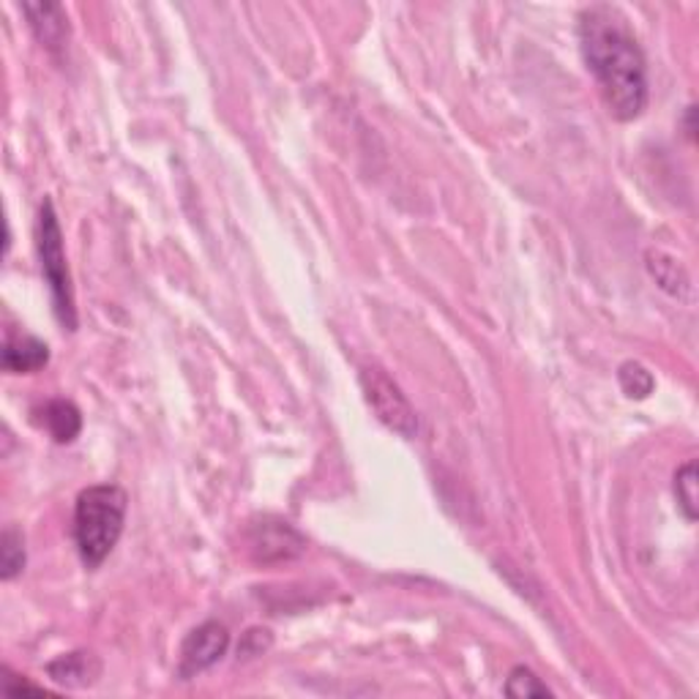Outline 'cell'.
<instances>
[{"label":"cell","instance_id":"cell-15","mask_svg":"<svg viewBox=\"0 0 699 699\" xmlns=\"http://www.w3.org/2000/svg\"><path fill=\"white\" fill-rule=\"evenodd\" d=\"M505 694L514 699H528V697H550V688L528 670V666H514L505 680Z\"/></svg>","mask_w":699,"mask_h":699},{"label":"cell","instance_id":"cell-13","mask_svg":"<svg viewBox=\"0 0 699 699\" xmlns=\"http://www.w3.org/2000/svg\"><path fill=\"white\" fill-rule=\"evenodd\" d=\"M675 498L688 522H697V462H686L675 473Z\"/></svg>","mask_w":699,"mask_h":699},{"label":"cell","instance_id":"cell-6","mask_svg":"<svg viewBox=\"0 0 699 699\" xmlns=\"http://www.w3.org/2000/svg\"><path fill=\"white\" fill-rule=\"evenodd\" d=\"M249 550L260 563H282L298 557L306 550V541L290 528L287 522L262 519L260 525H252Z\"/></svg>","mask_w":699,"mask_h":699},{"label":"cell","instance_id":"cell-10","mask_svg":"<svg viewBox=\"0 0 699 699\" xmlns=\"http://www.w3.org/2000/svg\"><path fill=\"white\" fill-rule=\"evenodd\" d=\"M41 416H45L47 432H50L52 440L61 445L72 443V440L79 434V429H83V416H79L77 405L69 400L47 402Z\"/></svg>","mask_w":699,"mask_h":699},{"label":"cell","instance_id":"cell-11","mask_svg":"<svg viewBox=\"0 0 699 699\" xmlns=\"http://www.w3.org/2000/svg\"><path fill=\"white\" fill-rule=\"evenodd\" d=\"M648 271L661 290H666L670 295H677V298H683L691 290L688 273L677 266L675 257L664 255V252H648Z\"/></svg>","mask_w":699,"mask_h":699},{"label":"cell","instance_id":"cell-17","mask_svg":"<svg viewBox=\"0 0 699 699\" xmlns=\"http://www.w3.org/2000/svg\"><path fill=\"white\" fill-rule=\"evenodd\" d=\"M3 691L7 694H47L45 688L41 686H34V683H28V680H23V677H17V675H12V672L9 670H3Z\"/></svg>","mask_w":699,"mask_h":699},{"label":"cell","instance_id":"cell-9","mask_svg":"<svg viewBox=\"0 0 699 699\" xmlns=\"http://www.w3.org/2000/svg\"><path fill=\"white\" fill-rule=\"evenodd\" d=\"M47 672H50L52 680L61 683V686L83 688L99 680L101 664L90 653L77 650V653H66L61 655V659L50 661V664H47Z\"/></svg>","mask_w":699,"mask_h":699},{"label":"cell","instance_id":"cell-14","mask_svg":"<svg viewBox=\"0 0 699 699\" xmlns=\"http://www.w3.org/2000/svg\"><path fill=\"white\" fill-rule=\"evenodd\" d=\"M617 380H621V389L626 391V396L631 400H645V396L653 394V375L637 361H626L617 372Z\"/></svg>","mask_w":699,"mask_h":699},{"label":"cell","instance_id":"cell-4","mask_svg":"<svg viewBox=\"0 0 699 699\" xmlns=\"http://www.w3.org/2000/svg\"><path fill=\"white\" fill-rule=\"evenodd\" d=\"M358 380H361L364 400L372 407L378 421L383 424V427H389L391 432L400 434V438H416L418 416L410 402H407V396L402 394L400 385H396L380 367H364Z\"/></svg>","mask_w":699,"mask_h":699},{"label":"cell","instance_id":"cell-1","mask_svg":"<svg viewBox=\"0 0 699 699\" xmlns=\"http://www.w3.org/2000/svg\"><path fill=\"white\" fill-rule=\"evenodd\" d=\"M579 50L615 121H634L648 107V66L628 20L612 7H590L579 17Z\"/></svg>","mask_w":699,"mask_h":699},{"label":"cell","instance_id":"cell-5","mask_svg":"<svg viewBox=\"0 0 699 699\" xmlns=\"http://www.w3.org/2000/svg\"><path fill=\"white\" fill-rule=\"evenodd\" d=\"M230 634L222 623L208 621L197 626L181 645V677H192L197 672H206L228 653Z\"/></svg>","mask_w":699,"mask_h":699},{"label":"cell","instance_id":"cell-7","mask_svg":"<svg viewBox=\"0 0 699 699\" xmlns=\"http://www.w3.org/2000/svg\"><path fill=\"white\" fill-rule=\"evenodd\" d=\"M23 14L28 17L36 39L50 52H58L69 41V17L61 3H23Z\"/></svg>","mask_w":699,"mask_h":699},{"label":"cell","instance_id":"cell-16","mask_svg":"<svg viewBox=\"0 0 699 699\" xmlns=\"http://www.w3.org/2000/svg\"><path fill=\"white\" fill-rule=\"evenodd\" d=\"M268 648H271V631H268V628H249V631L244 634V639H241L238 655L252 659V655H262V650Z\"/></svg>","mask_w":699,"mask_h":699},{"label":"cell","instance_id":"cell-2","mask_svg":"<svg viewBox=\"0 0 699 699\" xmlns=\"http://www.w3.org/2000/svg\"><path fill=\"white\" fill-rule=\"evenodd\" d=\"M128 494L118 483H96L74 505V544L88 568H99L115 550L126 522Z\"/></svg>","mask_w":699,"mask_h":699},{"label":"cell","instance_id":"cell-12","mask_svg":"<svg viewBox=\"0 0 699 699\" xmlns=\"http://www.w3.org/2000/svg\"><path fill=\"white\" fill-rule=\"evenodd\" d=\"M25 572V539L20 530L7 528L0 536V577L12 582Z\"/></svg>","mask_w":699,"mask_h":699},{"label":"cell","instance_id":"cell-8","mask_svg":"<svg viewBox=\"0 0 699 699\" xmlns=\"http://www.w3.org/2000/svg\"><path fill=\"white\" fill-rule=\"evenodd\" d=\"M50 361V347L36 336H23V333L7 331V344H3V369L9 375H30L39 372Z\"/></svg>","mask_w":699,"mask_h":699},{"label":"cell","instance_id":"cell-3","mask_svg":"<svg viewBox=\"0 0 699 699\" xmlns=\"http://www.w3.org/2000/svg\"><path fill=\"white\" fill-rule=\"evenodd\" d=\"M36 246H39L41 273H45L47 287H50L58 320H61V326L66 328V331H74V328H77V306H74V287L72 277H69L66 252H63V233L61 224H58L52 200L41 203L39 238H36Z\"/></svg>","mask_w":699,"mask_h":699}]
</instances>
